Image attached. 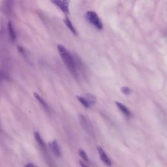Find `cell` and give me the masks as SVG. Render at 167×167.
Returning a JSON list of instances; mask_svg holds the SVG:
<instances>
[{
    "instance_id": "cell-18",
    "label": "cell",
    "mask_w": 167,
    "mask_h": 167,
    "mask_svg": "<svg viewBox=\"0 0 167 167\" xmlns=\"http://www.w3.org/2000/svg\"><path fill=\"white\" fill-rule=\"evenodd\" d=\"M80 165H81L82 166H87V165L85 163H84V162H82V161H80Z\"/></svg>"
},
{
    "instance_id": "cell-1",
    "label": "cell",
    "mask_w": 167,
    "mask_h": 167,
    "mask_svg": "<svg viewBox=\"0 0 167 167\" xmlns=\"http://www.w3.org/2000/svg\"><path fill=\"white\" fill-rule=\"evenodd\" d=\"M57 50L61 56V60L64 62L65 65H66V67H67L72 75L74 76L75 78H77L78 73L76 65L73 57H72L71 53L63 45H57Z\"/></svg>"
},
{
    "instance_id": "cell-13",
    "label": "cell",
    "mask_w": 167,
    "mask_h": 167,
    "mask_svg": "<svg viewBox=\"0 0 167 167\" xmlns=\"http://www.w3.org/2000/svg\"><path fill=\"white\" fill-rule=\"evenodd\" d=\"M64 22L65 24V25H66L67 26V27L69 29V30H71V32L75 34V35H76V30H75V28L73 26V24H72V22H71V20H69V18H65L64 19Z\"/></svg>"
},
{
    "instance_id": "cell-5",
    "label": "cell",
    "mask_w": 167,
    "mask_h": 167,
    "mask_svg": "<svg viewBox=\"0 0 167 167\" xmlns=\"http://www.w3.org/2000/svg\"><path fill=\"white\" fill-rule=\"evenodd\" d=\"M51 2L57 7H59L60 9L64 13H69V1H65V0H63V1H61V0H54V1H52Z\"/></svg>"
},
{
    "instance_id": "cell-9",
    "label": "cell",
    "mask_w": 167,
    "mask_h": 167,
    "mask_svg": "<svg viewBox=\"0 0 167 167\" xmlns=\"http://www.w3.org/2000/svg\"><path fill=\"white\" fill-rule=\"evenodd\" d=\"M8 33L9 36V39L12 42H14L17 40V34L14 31V29L13 27L11 21L8 22Z\"/></svg>"
},
{
    "instance_id": "cell-4",
    "label": "cell",
    "mask_w": 167,
    "mask_h": 167,
    "mask_svg": "<svg viewBox=\"0 0 167 167\" xmlns=\"http://www.w3.org/2000/svg\"><path fill=\"white\" fill-rule=\"evenodd\" d=\"M48 146L56 157H61V151L60 145L56 140H51L48 142Z\"/></svg>"
},
{
    "instance_id": "cell-16",
    "label": "cell",
    "mask_w": 167,
    "mask_h": 167,
    "mask_svg": "<svg viewBox=\"0 0 167 167\" xmlns=\"http://www.w3.org/2000/svg\"><path fill=\"white\" fill-rule=\"evenodd\" d=\"M121 91L123 94H125V95H127V96L130 95V94L132 92L131 89L129 88L128 86H123L121 88Z\"/></svg>"
},
{
    "instance_id": "cell-15",
    "label": "cell",
    "mask_w": 167,
    "mask_h": 167,
    "mask_svg": "<svg viewBox=\"0 0 167 167\" xmlns=\"http://www.w3.org/2000/svg\"><path fill=\"white\" fill-rule=\"evenodd\" d=\"M78 154L82 159V160L85 162V163H89V159L88 157V155L86 154V153L85 152L84 150H79L78 151Z\"/></svg>"
},
{
    "instance_id": "cell-8",
    "label": "cell",
    "mask_w": 167,
    "mask_h": 167,
    "mask_svg": "<svg viewBox=\"0 0 167 167\" xmlns=\"http://www.w3.org/2000/svg\"><path fill=\"white\" fill-rule=\"evenodd\" d=\"M34 97L35 98L37 99V101L39 103V104L41 105V106L43 108V109H44L47 113H50V107L48 106V105L45 102V101L43 99L38 93H34Z\"/></svg>"
},
{
    "instance_id": "cell-7",
    "label": "cell",
    "mask_w": 167,
    "mask_h": 167,
    "mask_svg": "<svg viewBox=\"0 0 167 167\" xmlns=\"http://www.w3.org/2000/svg\"><path fill=\"white\" fill-rule=\"evenodd\" d=\"M34 137H35V140L37 141V142L38 143L41 149L44 152H47L46 144H45L44 140H43V139L41 138L40 134L37 131L34 132Z\"/></svg>"
},
{
    "instance_id": "cell-10",
    "label": "cell",
    "mask_w": 167,
    "mask_h": 167,
    "mask_svg": "<svg viewBox=\"0 0 167 167\" xmlns=\"http://www.w3.org/2000/svg\"><path fill=\"white\" fill-rule=\"evenodd\" d=\"M115 105H116V106H117V107L119 108V110L125 116H127V117L129 118L130 116L131 115V112H130V111L129 110V108L126 106H125L124 105L121 103L117 102V101L115 102Z\"/></svg>"
},
{
    "instance_id": "cell-14",
    "label": "cell",
    "mask_w": 167,
    "mask_h": 167,
    "mask_svg": "<svg viewBox=\"0 0 167 167\" xmlns=\"http://www.w3.org/2000/svg\"><path fill=\"white\" fill-rule=\"evenodd\" d=\"M76 98H77L78 101H79L80 103H81L84 106H85L87 108H91V106L88 102V101L86 99V98L84 96H76Z\"/></svg>"
},
{
    "instance_id": "cell-17",
    "label": "cell",
    "mask_w": 167,
    "mask_h": 167,
    "mask_svg": "<svg viewBox=\"0 0 167 167\" xmlns=\"http://www.w3.org/2000/svg\"><path fill=\"white\" fill-rule=\"evenodd\" d=\"M25 166H30V167H32V166H35V165L33 164H32V163H28V164H26L25 165Z\"/></svg>"
},
{
    "instance_id": "cell-3",
    "label": "cell",
    "mask_w": 167,
    "mask_h": 167,
    "mask_svg": "<svg viewBox=\"0 0 167 167\" xmlns=\"http://www.w3.org/2000/svg\"><path fill=\"white\" fill-rule=\"evenodd\" d=\"M80 123L84 130V131L90 136H94V129L92 126V124L90 120L86 117V115L83 114H81L79 115Z\"/></svg>"
},
{
    "instance_id": "cell-11",
    "label": "cell",
    "mask_w": 167,
    "mask_h": 167,
    "mask_svg": "<svg viewBox=\"0 0 167 167\" xmlns=\"http://www.w3.org/2000/svg\"><path fill=\"white\" fill-rule=\"evenodd\" d=\"M12 8V1H6L4 2L3 11L6 14H9L10 12H11Z\"/></svg>"
},
{
    "instance_id": "cell-2",
    "label": "cell",
    "mask_w": 167,
    "mask_h": 167,
    "mask_svg": "<svg viewBox=\"0 0 167 167\" xmlns=\"http://www.w3.org/2000/svg\"><path fill=\"white\" fill-rule=\"evenodd\" d=\"M86 18L90 23L95 26L98 30H102L103 26L97 14L94 11H88L86 13Z\"/></svg>"
},
{
    "instance_id": "cell-12",
    "label": "cell",
    "mask_w": 167,
    "mask_h": 167,
    "mask_svg": "<svg viewBox=\"0 0 167 167\" xmlns=\"http://www.w3.org/2000/svg\"><path fill=\"white\" fill-rule=\"evenodd\" d=\"M84 97L86 98L87 100L88 101V102H89L91 106L96 105L97 99H96V97L95 96L91 95V94H90V93H86V94H85Z\"/></svg>"
},
{
    "instance_id": "cell-6",
    "label": "cell",
    "mask_w": 167,
    "mask_h": 167,
    "mask_svg": "<svg viewBox=\"0 0 167 167\" xmlns=\"http://www.w3.org/2000/svg\"><path fill=\"white\" fill-rule=\"evenodd\" d=\"M97 151L99 157L101 159V161H103V163L107 166H112L111 160L109 159V157H108L107 154L105 153V151L103 150V149L101 147L99 146L97 147Z\"/></svg>"
}]
</instances>
